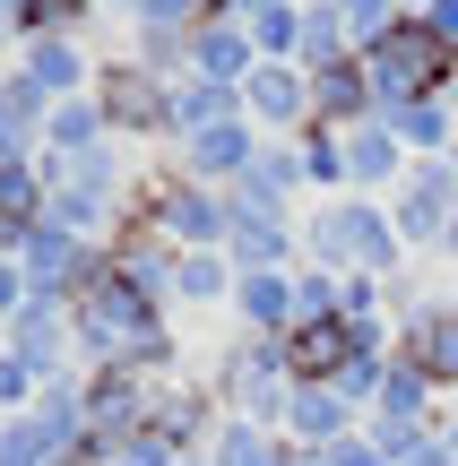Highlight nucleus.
<instances>
[{
	"mask_svg": "<svg viewBox=\"0 0 458 466\" xmlns=\"http://www.w3.org/2000/svg\"><path fill=\"white\" fill-rule=\"evenodd\" d=\"M390 165H398V147H390V138H355V165H346V173H355V182H381Z\"/></svg>",
	"mask_w": 458,
	"mask_h": 466,
	"instance_id": "nucleus-1",
	"label": "nucleus"
},
{
	"mask_svg": "<svg viewBox=\"0 0 458 466\" xmlns=\"http://www.w3.org/2000/svg\"><path fill=\"white\" fill-rule=\"evenodd\" d=\"M260 113L286 121V113H294V78H277V69H269V78H260Z\"/></svg>",
	"mask_w": 458,
	"mask_h": 466,
	"instance_id": "nucleus-2",
	"label": "nucleus"
}]
</instances>
